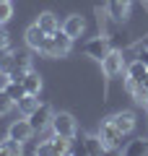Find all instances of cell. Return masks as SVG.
<instances>
[{
  "instance_id": "17",
  "label": "cell",
  "mask_w": 148,
  "mask_h": 156,
  "mask_svg": "<svg viewBox=\"0 0 148 156\" xmlns=\"http://www.w3.org/2000/svg\"><path fill=\"white\" fill-rule=\"evenodd\" d=\"M16 107H18V112L26 117V115H31V112L39 107V96H37V94H26L23 99H18V104H16Z\"/></svg>"
},
{
  "instance_id": "4",
  "label": "cell",
  "mask_w": 148,
  "mask_h": 156,
  "mask_svg": "<svg viewBox=\"0 0 148 156\" xmlns=\"http://www.w3.org/2000/svg\"><path fill=\"white\" fill-rule=\"evenodd\" d=\"M99 135H101V140H104L107 151H122V140H125V133H120V130H117V125L112 122L109 117H107L104 122L99 125Z\"/></svg>"
},
{
  "instance_id": "21",
  "label": "cell",
  "mask_w": 148,
  "mask_h": 156,
  "mask_svg": "<svg viewBox=\"0 0 148 156\" xmlns=\"http://www.w3.org/2000/svg\"><path fill=\"white\" fill-rule=\"evenodd\" d=\"M13 107H16V101L11 99V94H8L5 89H0V115H8Z\"/></svg>"
},
{
  "instance_id": "22",
  "label": "cell",
  "mask_w": 148,
  "mask_h": 156,
  "mask_svg": "<svg viewBox=\"0 0 148 156\" xmlns=\"http://www.w3.org/2000/svg\"><path fill=\"white\" fill-rule=\"evenodd\" d=\"M11 16H13V5H11V0H0V26L11 21Z\"/></svg>"
},
{
  "instance_id": "6",
  "label": "cell",
  "mask_w": 148,
  "mask_h": 156,
  "mask_svg": "<svg viewBox=\"0 0 148 156\" xmlns=\"http://www.w3.org/2000/svg\"><path fill=\"white\" fill-rule=\"evenodd\" d=\"M23 39H26V47H29V50L42 52V55H44V47H47V42H49V34L44 31L39 23H31V26L26 29V34H23Z\"/></svg>"
},
{
  "instance_id": "14",
  "label": "cell",
  "mask_w": 148,
  "mask_h": 156,
  "mask_svg": "<svg viewBox=\"0 0 148 156\" xmlns=\"http://www.w3.org/2000/svg\"><path fill=\"white\" fill-rule=\"evenodd\" d=\"M83 146H86V154H104L107 146L101 140L99 133H91V135H83Z\"/></svg>"
},
{
  "instance_id": "19",
  "label": "cell",
  "mask_w": 148,
  "mask_h": 156,
  "mask_svg": "<svg viewBox=\"0 0 148 156\" xmlns=\"http://www.w3.org/2000/svg\"><path fill=\"white\" fill-rule=\"evenodd\" d=\"M5 91L11 94V99L16 101V104H18V99H23V96H26V86H23V81H8Z\"/></svg>"
},
{
  "instance_id": "7",
  "label": "cell",
  "mask_w": 148,
  "mask_h": 156,
  "mask_svg": "<svg viewBox=\"0 0 148 156\" xmlns=\"http://www.w3.org/2000/svg\"><path fill=\"white\" fill-rule=\"evenodd\" d=\"M52 115H55V112H52V107H49L47 101H39V107L31 112V115H26V117H29V122H31V128L37 130V133H42L44 128H49V125H52Z\"/></svg>"
},
{
  "instance_id": "8",
  "label": "cell",
  "mask_w": 148,
  "mask_h": 156,
  "mask_svg": "<svg viewBox=\"0 0 148 156\" xmlns=\"http://www.w3.org/2000/svg\"><path fill=\"white\" fill-rule=\"evenodd\" d=\"M34 133H37V130L31 128L29 117H23V120H16V122L8 125V138L18 140V143H29V140L34 138Z\"/></svg>"
},
{
  "instance_id": "11",
  "label": "cell",
  "mask_w": 148,
  "mask_h": 156,
  "mask_svg": "<svg viewBox=\"0 0 148 156\" xmlns=\"http://www.w3.org/2000/svg\"><path fill=\"white\" fill-rule=\"evenodd\" d=\"M132 0H107V13H109L115 21H125L130 16Z\"/></svg>"
},
{
  "instance_id": "23",
  "label": "cell",
  "mask_w": 148,
  "mask_h": 156,
  "mask_svg": "<svg viewBox=\"0 0 148 156\" xmlns=\"http://www.w3.org/2000/svg\"><path fill=\"white\" fill-rule=\"evenodd\" d=\"M11 55H13L11 44H8V47H0V68H3V65L8 62V57H11Z\"/></svg>"
},
{
  "instance_id": "16",
  "label": "cell",
  "mask_w": 148,
  "mask_h": 156,
  "mask_svg": "<svg viewBox=\"0 0 148 156\" xmlns=\"http://www.w3.org/2000/svg\"><path fill=\"white\" fill-rule=\"evenodd\" d=\"M122 154H127V156H140V154H148V140H146V138L130 140L127 146H122Z\"/></svg>"
},
{
  "instance_id": "27",
  "label": "cell",
  "mask_w": 148,
  "mask_h": 156,
  "mask_svg": "<svg viewBox=\"0 0 148 156\" xmlns=\"http://www.w3.org/2000/svg\"><path fill=\"white\" fill-rule=\"evenodd\" d=\"M143 47H148V39H146V42H143Z\"/></svg>"
},
{
  "instance_id": "9",
  "label": "cell",
  "mask_w": 148,
  "mask_h": 156,
  "mask_svg": "<svg viewBox=\"0 0 148 156\" xmlns=\"http://www.w3.org/2000/svg\"><path fill=\"white\" fill-rule=\"evenodd\" d=\"M125 73H127V81H125V86H127V91H130L132 86H138V83L143 81V76L148 73V65L140 60V57H138V60H132L130 65L125 68Z\"/></svg>"
},
{
  "instance_id": "3",
  "label": "cell",
  "mask_w": 148,
  "mask_h": 156,
  "mask_svg": "<svg viewBox=\"0 0 148 156\" xmlns=\"http://www.w3.org/2000/svg\"><path fill=\"white\" fill-rule=\"evenodd\" d=\"M52 133L55 135H62V138H76V130H78V125H76V117L70 115V112H55L52 115Z\"/></svg>"
},
{
  "instance_id": "15",
  "label": "cell",
  "mask_w": 148,
  "mask_h": 156,
  "mask_svg": "<svg viewBox=\"0 0 148 156\" xmlns=\"http://www.w3.org/2000/svg\"><path fill=\"white\" fill-rule=\"evenodd\" d=\"M23 86H26V94H37L39 96V91H42V76L31 68V70L26 73V78H23Z\"/></svg>"
},
{
  "instance_id": "10",
  "label": "cell",
  "mask_w": 148,
  "mask_h": 156,
  "mask_svg": "<svg viewBox=\"0 0 148 156\" xmlns=\"http://www.w3.org/2000/svg\"><path fill=\"white\" fill-rule=\"evenodd\" d=\"M112 122L117 125V130H120V133H125V135H130L132 130H135V112H130V109H122V112H117V115H112L109 117Z\"/></svg>"
},
{
  "instance_id": "5",
  "label": "cell",
  "mask_w": 148,
  "mask_h": 156,
  "mask_svg": "<svg viewBox=\"0 0 148 156\" xmlns=\"http://www.w3.org/2000/svg\"><path fill=\"white\" fill-rule=\"evenodd\" d=\"M125 68H127V65H125V55H122V50H115V47H112V52L101 60V73L107 76V81L117 78Z\"/></svg>"
},
{
  "instance_id": "24",
  "label": "cell",
  "mask_w": 148,
  "mask_h": 156,
  "mask_svg": "<svg viewBox=\"0 0 148 156\" xmlns=\"http://www.w3.org/2000/svg\"><path fill=\"white\" fill-rule=\"evenodd\" d=\"M11 44V37H8V31L3 26H0V47H8Z\"/></svg>"
},
{
  "instance_id": "13",
  "label": "cell",
  "mask_w": 148,
  "mask_h": 156,
  "mask_svg": "<svg viewBox=\"0 0 148 156\" xmlns=\"http://www.w3.org/2000/svg\"><path fill=\"white\" fill-rule=\"evenodd\" d=\"M37 23H39L47 34H52V31H57V29H60V18H57L52 11H42V13L37 16Z\"/></svg>"
},
{
  "instance_id": "18",
  "label": "cell",
  "mask_w": 148,
  "mask_h": 156,
  "mask_svg": "<svg viewBox=\"0 0 148 156\" xmlns=\"http://www.w3.org/2000/svg\"><path fill=\"white\" fill-rule=\"evenodd\" d=\"M52 154H70V138H62V135H55L52 133Z\"/></svg>"
},
{
  "instance_id": "26",
  "label": "cell",
  "mask_w": 148,
  "mask_h": 156,
  "mask_svg": "<svg viewBox=\"0 0 148 156\" xmlns=\"http://www.w3.org/2000/svg\"><path fill=\"white\" fill-rule=\"evenodd\" d=\"M138 86H140V89H143V91H146V94H148V73H146V76H143V81H140V83H138Z\"/></svg>"
},
{
  "instance_id": "1",
  "label": "cell",
  "mask_w": 148,
  "mask_h": 156,
  "mask_svg": "<svg viewBox=\"0 0 148 156\" xmlns=\"http://www.w3.org/2000/svg\"><path fill=\"white\" fill-rule=\"evenodd\" d=\"M70 50H73V37L68 31H62V26H60L57 31L49 34V42H47V47H44V57L57 60V57L70 55Z\"/></svg>"
},
{
  "instance_id": "2",
  "label": "cell",
  "mask_w": 148,
  "mask_h": 156,
  "mask_svg": "<svg viewBox=\"0 0 148 156\" xmlns=\"http://www.w3.org/2000/svg\"><path fill=\"white\" fill-rule=\"evenodd\" d=\"M109 52H112V44H109V37H104V34L91 37L88 42H83V55L91 57V60H96V62H101Z\"/></svg>"
},
{
  "instance_id": "20",
  "label": "cell",
  "mask_w": 148,
  "mask_h": 156,
  "mask_svg": "<svg viewBox=\"0 0 148 156\" xmlns=\"http://www.w3.org/2000/svg\"><path fill=\"white\" fill-rule=\"evenodd\" d=\"M21 148H23V143H18V140H13V138L0 140V154H11V156H16V154H21Z\"/></svg>"
},
{
  "instance_id": "12",
  "label": "cell",
  "mask_w": 148,
  "mask_h": 156,
  "mask_svg": "<svg viewBox=\"0 0 148 156\" xmlns=\"http://www.w3.org/2000/svg\"><path fill=\"white\" fill-rule=\"evenodd\" d=\"M62 31H68L73 39H76V37H83V31H86V21H83V16H81V13L68 16L65 21H62Z\"/></svg>"
},
{
  "instance_id": "25",
  "label": "cell",
  "mask_w": 148,
  "mask_h": 156,
  "mask_svg": "<svg viewBox=\"0 0 148 156\" xmlns=\"http://www.w3.org/2000/svg\"><path fill=\"white\" fill-rule=\"evenodd\" d=\"M138 57H140V60H143V62H146V65H148V47H143V50L138 52Z\"/></svg>"
}]
</instances>
